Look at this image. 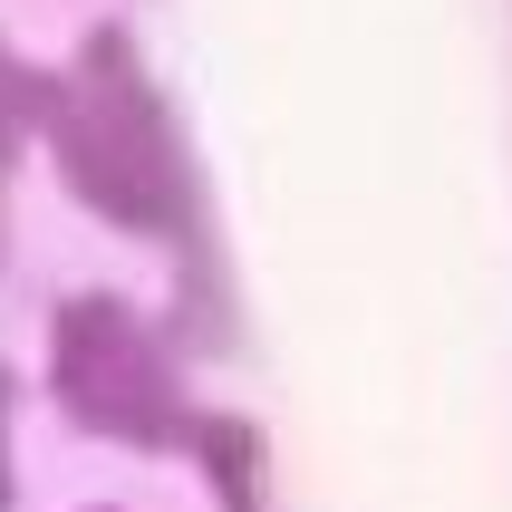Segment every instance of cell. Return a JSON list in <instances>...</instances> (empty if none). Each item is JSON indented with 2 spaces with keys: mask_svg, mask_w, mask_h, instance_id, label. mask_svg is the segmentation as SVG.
<instances>
[{
  "mask_svg": "<svg viewBox=\"0 0 512 512\" xmlns=\"http://www.w3.org/2000/svg\"><path fill=\"white\" fill-rule=\"evenodd\" d=\"M0 503H10V464H0Z\"/></svg>",
  "mask_w": 512,
  "mask_h": 512,
  "instance_id": "cell-2",
  "label": "cell"
},
{
  "mask_svg": "<svg viewBox=\"0 0 512 512\" xmlns=\"http://www.w3.org/2000/svg\"><path fill=\"white\" fill-rule=\"evenodd\" d=\"M58 397L68 416L97 435H126V445H155L174 435V387H165V358L145 348L136 319H116L107 300H78L58 319Z\"/></svg>",
  "mask_w": 512,
  "mask_h": 512,
  "instance_id": "cell-1",
  "label": "cell"
}]
</instances>
